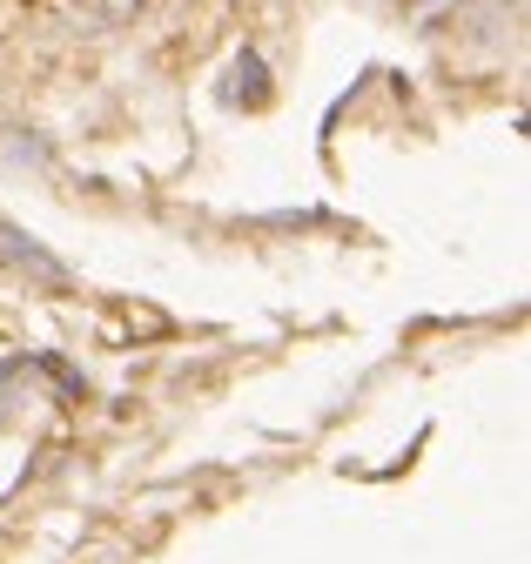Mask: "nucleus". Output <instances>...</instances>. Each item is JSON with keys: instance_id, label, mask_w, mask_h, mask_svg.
Wrapping results in <instances>:
<instances>
[{"instance_id": "nucleus-1", "label": "nucleus", "mask_w": 531, "mask_h": 564, "mask_svg": "<svg viewBox=\"0 0 531 564\" xmlns=\"http://www.w3.org/2000/svg\"><path fill=\"white\" fill-rule=\"evenodd\" d=\"M0 262H8L14 275H28V282H41V290H75V275H68V262H61V256H47L21 223H8V216H0Z\"/></svg>"}]
</instances>
